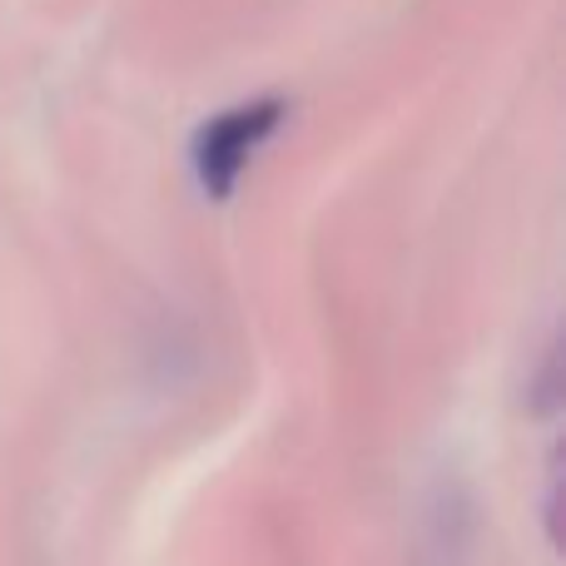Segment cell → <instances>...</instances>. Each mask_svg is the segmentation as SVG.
<instances>
[{
	"label": "cell",
	"instance_id": "cell-1",
	"mask_svg": "<svg viewBox=\"0 0 566 566\" xmlns=\"http://www.w3.org/2000/svg\"><path fill=\"white\" fill-rule=\"evenodd\" d=\"M289 119V99L283 95H259L244 105L219 109L214 119L195 129V145H189V165L195 179L209 199H229L244 179V169L254 165V155L279 135V125Z\"/></svg>",
	"mask_w": 566,
	"mask_h": 566
}]
</instances>
